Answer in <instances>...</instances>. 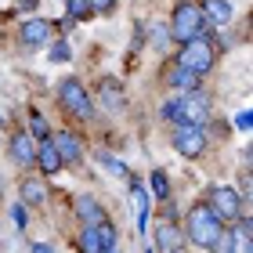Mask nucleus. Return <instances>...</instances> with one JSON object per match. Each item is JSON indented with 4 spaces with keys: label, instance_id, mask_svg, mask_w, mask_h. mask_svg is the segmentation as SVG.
Listing matches in <instances>:
<instances>
[{
    "label": "nucleus",
    "instance_id": "f257e3e1",
    "mask_svg": "<svg viewBox=\"0 0 253 253\" xmlns=\"http://www.w3.org/2000/svg\"><path fill=\"white\" fill-rule=\"evenodd\" d=\"M210 33L213 26L206 22L203 15V4H195V0H185V4H177L174 7V18H170V37L181 40V43H188V40H210Z\"/></svg>",
    "mask_w": 253,
    "mask_h": 253
},
{
    "label": "nucleus",
    "instance_id": "f03ea898",
    "mask_svg": "<svg viewBox=\"0 0 253 253\" xmlns=\"http://www.w3.org/2000/svg\"><path fill=\"white\" fill-rule=\"evenodd\" d=\"M163 120L177 123V126H206L210 123V98L192 90V94H181L174 101L163 105Z\"/></svg>",
    "mask_w": 253,
    "mask_h": 253
},
{
    "label": "nucleus",
    "instance_id": "7ed1b4c3",
    "mask_svg": "<svg viewBox=\"0 0 253 253\" xmlns=\"http://www.w3.org/2000/svg\"><path fill=\"white\" fill-rule=\"evenodd\" d=\"M224 232V224L213 217V210L206 203H195L192 210H188V221H185V235L192 239L199 250H210L217 243V235Z\"/></svg>",
    "mask_w": 253,
    "mask_h": 253
},
{
    "label": "nucleus",
    "instance_id": "20e7f679",
    "mask_svg": "<svg viewBox=\"0 0 253 253\" xmlns=\"http://www.w3.org/2000/svg\"><path fill=\"white\" fill-rule=\"evenodd\" d=\"M58 105L73 120H94V101H90V94L84 90V84L73 80V76H65L58 84Z\"/></svg>",
    "mask_w": 253,
    "mask_h": 253
},
{
    "label": "nucleus",
    "instance_id": "39448f33",
    "mask_svg": "<svg viewBox=\"0 0 253 253\" xmlns=\"http://www.w3.org/2000/svg\"><path fill=\"white\" fill-rule=\"evenodd\" d=\"M213 58H217V51H213V43L210 40H188V43H181V54H177V65L181 69H188L192 76H206L213 69Z\"/></svg>",
    "mask_w": 253,
    "mask_h": 253
},
{
    "label": "nucleus",
    "instance_id": "423d86ee",
    "mask_svg": "<svg viewBox=\"0 0 253 253\" xmlns=\"http://www.w3.org/2000/svg\"><path fill=\"white\" fill-rule=\"evenodd\" d=\"M206 206L213 210V217L217 221H239L246 210H243V195H239L235 188H228V185H217V188H210V199H206Z\"/></svg>",
    "mask_w": 253,
    "mask_h": 253
},
{
    "label": "nucleus",
    "instance_id": "0eeeda50",
    "mask_svg": "<svg viewBox=\"0 0 253 253\" xmlns=\"http://www.w3.org/2000/svg\"><path fill=\"white\" fill-rule=\"evenodd\" d=\"M174 148L181 156H188V159L199 156L206 148V130H203V126H177V130H174Z\"/></svg>",
    "mask_w": 253,
    "mask_h": 253
},
{
    "label": "nucleus",
    "instance_id": "6e6552de",
    "mask_svg": "<svg viewBox=\"0 0 253 253\" xmlns=\"http://www.w3.org/2000/svg\"><path fill=\"white\" fill-rule=\"evenodd\" d=\"M47 141L54 145V152H58L62 167H65V163H80V159H84V141H80L76 134H69V130H58V134H51Z\"/></svg>",
    "mask_w": 253,
    "mask_h": 253
},
{
    "label": "nucleus",
    "instance_id": "1a4fd4ad",
    "mask_svg": "<svg viewBox=\"0 0 253 253\" xmlns=\"http://www.w3.org/2000/svg\"><path fill=\"white\" fill-rule=\"evenodd\" d=\"M11 159H15L18 167H33L37 163V141H33V134H26V130H18L15 137H11Z\"/></svg>",
    "mask_w": 253,
    "mask_h": 253
},
{
    "label": "nucleus",
    "instance_id": "9d476101",
    "mask_svg": "<svg viewBox=\"0 0 253 253\" xmlns=\"http://www.w3.org/2000/svg\"><path fill=\"white\" fill-rule=\"evenodd\" d=\"M51 33H54V22H47V18H29L26 26H22V43H26V47H40V43L51 40Z\"/></svg>",
    "mask_w": 253,
    "mask_h": 253
},
{
    "label": "nucleus",
    "instance_id": "9b49d317",
    "mask_svg": "<svg viewBox=\"0 0 253 253\" xmlns=\"http://www.w3.org/2000/svg\"><path fill=\"white\" fill-rule=\"evenodd\" d=\"M156 246L163 253H181V228L174 221H159L156 224Z\"/></svg>",
    "mask_w": 253,
    "mask_h": 253
},
{
    "label": "nucleus",
    "instance_id": "f8f14e48",
    "mask_svg": "<svg viewBox=\"0 0 253 253\" xmlns=\"http://www.w3.org/2000/svg\"><path fill=\"white\" fill-rule=\"evenodd\" d=\"M76 213H80V221H84V228H94V224L105 221V210H101V203L90 199V195H84V199L76 203Z\"/></svg>",
    "mask_w": 253,
    "mask_h": 253
},
{
    "label": "nucleus",
    "instance_id": "ddd939ff",
    "mask_svg": "<svg viewBox=\"0 0 253 253\" xmlns=\"http://www.w3.org/2000/svg\"><path fill=\"white\" fill-rule=\"evenodd\" d=\"M203 15H206L210 26H224V22H232L235 7L228 4V0H206V4H203Z\"/></svg>",
    "mask_w": 253,
    "mask_h": 253
},
{
    "label": "nucleus",
    "instance_id": "4468645a",
    "mask_svg": "<svg viewBox=\"0 0 253 253\" xmlns=\"http://www.w3.org/2000/svg\"><path fill=\"white\" fill-rule=\"evenodd\" d=\"M170 87L181 90V94H192V90H199V76H192L188 69L174 65V69H170Z\"/></svg>",
    "mask_w": 253,
    "mask_h": 253
},
{
    "label": "nucleus",
    "instance_id": "2eb2a0df",
    "mask_svg": "<svg viewBox=\"0 0 253 253\" xmlns=\"http://www.w3.org/2000/svg\"><path fill=\"white\" fill-rule=\"evenodd\" d=\"M37 163H40L43 174H58V170H62V159H58V152H54V145H51V141L37 145Z\"/></svg>",
    "mask_w": 253,
    "mask_h": 253
},
{
    "label": "nucleus",
    "instance_id": "dca6fc26",
    "mask_svg": "<svg viewBox=\"0 0 253 253\" xmlns=\"http://www.w3.org/2000/svg\"><path fill=\"white\" fill-rule=\"evenodd\" d=\"M130 188H134V203H137V232L148 228V192L141 188V181L130 177Z\"/></svg>",
    "mask_w": 253,
    "mask_h": 253
},
{
    "label": "nucleus",
    "instance_id": "f3484780",
    "mask_svg": "<svg viewBox=\"0 0 253 253\" xmlns=\"http://www.w3.org/2000/svg\"><path fill=\"white\" fill-rule=\"evenodd\" d=\"M105 224V221H101ZM101 224H94V228H84L80 232V253H101Z\"/></svg>",
    "mask_w": 253,
    "mask_h": 253
},
{
    "label": "nucleus",
    "instance_id": "a211bd4d",
    "mask_svg": "<svg viewBox=\"0 0 253 253\" xmlns=\"http://www.w3.org/2000/svg\"><path fill=\"white\" fill-rule=\"evenodd\" d=\"M22 199H26V206H43L47 188H43L40 181H22Z\"/></svg>",
    "mask_w": 253,
    "mask_h": 253
},
{
    "label": "nucleus",
    "instance_id": "6ab92c4d",
    "mask_svg": "<svg viewBox=\"0 0 253 253\" xmlns=\"http://www.w3.org/2000/svg\"><path fill=\"white\" fill-rule=\"evenodd\" d=\"M101 101H105V109H123V87L116 80H105V84H101Z\"/></svg>",
    "mask_w": 253,
    "mask_h": 253
},
{
    "label": "nucleus",
    "instance_id": "aec40b11",
    "mask_svg": "<svg viewBox=\"0 0 253 253\" xmlns=\"http://www.w3.org/2000/svg\"><path fill=\"white\" fill-rule=\"evenodd\" d=\"M152 192H156V199H170V181H167V174L163 170H152Z\"/></svg>",
    "mask_w": 253,
    "mask_h": 253
},
{
    "label": "nucleus",
    "instance_id": "412c9836",
    "mask_svg": "<svg viewBox=\"0 0 253 253\" xmlns=\"http://www.w3.org/2000/svg\"><path fill=\"white\" fill-rule=\"evenodd\" d=\"M112 246H116V224L105 221V224H101V253L112 250Z\"/></svg>",
    "mask_w": 253,
    "mask_h": 253
},
{
    "label": "nucleus",
    "instance_id": "4be33fe9",
    "mask_svg": "<svg viewBox=\"0 0 253 253\" xmlns=\"http://www.w3.org/2000/svg\"><path fill=\"white\" fill-rule=\"evenodd\" d=\"M101 163H105V167L112 170V174H120V177H130V170H126V167L120 163V159H116V156H109V152H101Z\"/></svg>",
    "mask_w": 253,
    "mask_h": 253
},
{
    "label": "nucleus",
    "instance_id": "5701e85b",
    "mask_svg": "<svg viewBox=\"0 0 253 253\" xmlns=\"http://www.w3.org/2000/svg\"><path fill=\"white\" fill-rule=\"evenodd\" d=\"M213 253H235V246H232V232H221L217 235V243L210 246Z\"/></svg>",
    "mask_w": 253,
    "mask_h": 253
},
{
    "label": "nucleus",
    "instance_id": "b1692460",
    "mask_svg": "<svg viewBox=\"0 0 253 253\" xmlns=\"http://www.w3.org/2000/svg\"><path fill=\"white\" fill-rule=\"evenodd\" d=\"M29 120H33V134H37V137H51V126H47V120H43L40 112H33Z\"/></svg>",
    "mask_w": 253,
    "mask_h": 253
},
{
    "label": "nucleus",
    "instance_id": "393cba45",
    "mask_svg": "<svg viewBox=\"0 0 253 253\" xmlns=\"http://www.w3.org/2000/svg\"><path fill=\"white\" fill-rule=\"evenodd\" d=\"M69 15H73V18H87L90 15L87 0H69Z\"/></svg>",
    "mask_w": 253,
    "mask_h": 253
},
{
    "label": "nucleus",
    "instance_id": "a878e982",
    "mask_svg": "<svg viewBox=\"0 0 253 253\" xmlns=\"http://www.w3.org/2000/svg\"><path fill=\"white\" fill-rule=\"evenodd\" d=\"M51 62H69V43H51Z\"/></svg>",
    "mask_w": 253,
    "mask_h": 253
},
{
    "label": "nucleus",
    "instance_id": "bb28decb",
    "mask_svg": "<svg viewBox=\"0 0 253 253\" xmlns=\"http://www.w3.org/2000/svg\"><path fill=\"white\" fill-rule=\"evenodd\" d=\"M87 7H90V15H94V11H98V15H105V11L116 7V0H87Z\"/></svg>",
    "mask_w": 253,
    "mask_h": 253
},
{
    "label": "nucleus",
    "instance_id": "cd10ccee",
    "mask_svg": "<svg viewBox=\"0 0 253 253\" xmlns=\"http://www.w3.org/2000/svg\"><path fill=\"white\" fill-rule=\"evenodd\" d=\"M235 126H239V130H250V126H253V116H250V112H239V116H235Z\"/></svg>",
    "mask_w": 253,
    "mask_h": 253
},
{
    "label": "nucleus",
    "instance_id": "c85d7f7f",
    "mask_svg": "<svg viewBox=\"0 0 253 253\" xmlns=\"http://www.w3.org/2000/svg\"><path fill=\"white\" fill-rule=\"evenodd\" d=\"M15 224L26 228V210H22V206H15Z\"/></svg>",
    "mask_w": 253,
    "mask_h": 253
},
{
    "label": "nucleus",
    "instance_id": "c756f323",
    "mask_svg": "<svg viewBox=\"0 0 253 253\" xmlns=\"http://www.w3.org/2000/svg\"><path fill=\"white\" fill-rule=\"evenodd\" d=\"M33 253H54V246H47V243H37V246H33Z\"/></svg>",
    "mask_w": 253,
    "mask_h": 253
},
{
    "label": "nucleus",
    "instance_id": "7c9ffc66",
    "mask_svg": "<svg viewBox=\"0 0 253 253\" xmlns=\"http://www.w3.org/2000/svg\"><path fill=\"white\" fill-rule=\"evenodd\" d=\"M105 253H120V250H116V246H112V250H105Z\"/></svg>",
    "mask_w": 253,
    "mask_h": 253
},
{
    "label": "nucleus",
    "instance_id": "2f4dec72",
    "mask_svg": "<svg viewBox=\"0 0 253 253\" xmlns=\"http://www.w3.org/2000/svg\"><path fill=\"white\" fill-rule=\"evenodd\" d=\"M0 123H4V116H0Z\"/></svg>",
    "mask_w": 253,
    "mask_h": 253
}]
</instances>
